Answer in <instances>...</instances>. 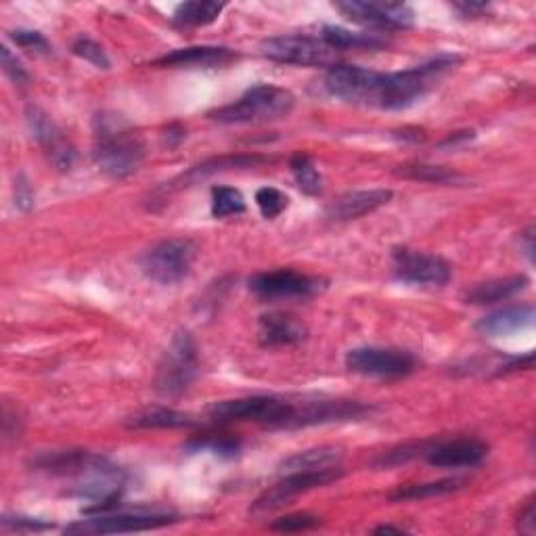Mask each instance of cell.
Masks as SVG:
<instances>
[{"mask_svg": "<svg viewBox=\"0 0 536 536\" xmlns=\"http://www.w3.org/2000/svg\"><path fill=\"white\" fill-rule=\"evenodd\" d=\"M32 467L38 472L72 478V495L91 503V507H84L86 516L120 507L126 474L103 455L88 451H53L38 455L32 461Z\"/></svg>", "mask_w": 536, "mask_h": 536, "instance_id": "cell-1", "label": "cell"}, {"mask_svg": "<svg viewBox=\"0 0 536 536\" xmlns=\"http://www.w3.org/2000/svg\"><path fill=\"white\" fill-rule=\"evenodd\" d=\"M93 160L111 181H124L143 164L145 143L120 116L99 114L95 118Z\"/></svg>", "mask_w": 536, "mask_h": 536, "instance_id": "cell-2", "label": "cell"}, {"mask_svg": "<svg viewBox=\"0 0 536 536\" xmlns=\"http://www.w3.org/2000/svg\"><path fill=\"white\" fill-rule=\"evenodd\" d=\"M457 63H461L459 55L440 53L426 63L411 67V70L384 74L382 95H379L377 107L388 109V111H400V109L413 107L417 101L426 97L434 88V84L446 72L453 70Z\"/></svg>", "mask_w": 536, "mask_h": 536, "instance_id": "cell-3", "label": "cell"}, {"mask_svg": "<svg viewBox=\"0 0 536 536\" xmlns=\"http://www.w3.org/2000/svg\"><path fill=\"white\" fill-rule=\"evenodd\" d=\"M296 97L287 88L275 84H256L237 101L210 111L220 124H266L292 114Z\"/></svg>", "mask_w": 536, "mask_h": 536, "instance_id": "cell-4", "label": "cell"}, {"mask_svg": "<svg viewBox=\"0 0 536 536\" xmlns=\"http://www.w3.org/2000/svg\"><path fill=\"white\" fill-rule=\"evenodd\" d=\"M298 400L283 396H245L233 400H220L208 407V417L214 423H233V421H254L271 428L292 426Z\"/></svg>", "mask_w": 536, "mask_h": 536, "instance_id": "cell-5", "label": "cell"}, {"mask_svg": "<svg viewBox=\"0 0 536 536\" xmlns=\"http://www.w3.org/2000/svg\"><path fill=\"white\" fill-rule=\"evenodd\" d=\"M199 373V352L189 331H178L164 352L155 375V390L160 396L176 398L191 388Z\"/></svg>", "mask_w": 536, "mask_h": 536, "instance_id": "cell-6", "label": "cell"}, {"mask_svg": "<svg viewBox=\"0 0 536 536\" xmlns=\"http://www.w3.org/2000/svg\"><path fill=\"white\" fill-rule=\"evenodd\" d=\"M197 256V245L189 237H170L151 248L139 258V266L147 279L160 285L183 281Z\"/></svg>", "mask_w": 536, "mask_h": 536, "instance_id": "cell-7", "label": "cell"}, {"mask_svg": "<svg viewBox=\"0 0 536 536\" xmlns=\"http://www.w3.org/2000/svg\"><path fill=\"white\" fill-rule=\"evenodd\" d=\"M178 522L174 513L151 509H111L105 513H93L88 520H80L65 528L67 534H126L164 528Z\"/></svg>", "mask_w": 536, "mask_h": 536, "instance_id": "cell-8", "label": "cell"}, {"mask_svg": "<svg viewBox=\"0 0 536 536\" xmlns=\"http://www.w3.org/2000/svg\"><path fill=\"white\" fill-rule=\"evenodd\" d=\"M382 84H384V72H375L367 70V67L348 63L331 65L325 76L327 93L335 99H342L354 105L377 107Z\"/></svg>", "mask_w": 536, "mask_h": 536, "instance_id": "cell-9", "label": "cell"}, {"mask_svg": "<svg viewBox=\"0 0 536 536\" xmlns=\"http://www.w3.org/2000/svg\"><path fill=\"white\" fill-rule=\"evenodd\" d=\"M342 476H344L342 465L329 467V469H315V472H289L275 486L264 490V493L252 503L250 511L254 513V516H264V513H271L287 505L292 499L304 493H310V490L329 486L331 482L340 480Z\"/></svg>", "mask_w": 536, "mask_h": 536, "instance_id": "cell-10", "label": "cell"}, {"mask_svg": "<svg viewBox=\"0 0 536 536\" xmlns=\"http://www.w3.org/2000/svg\"><path fill=\"white\" fill-rule=\"evenodd\" d=\"M346 367L365 377L379 379H398L415 371L417 359L400 348H382V346H361L352 348L346 354Z\"/></svg>", "mask_w": 536, "mask_h": 536, "instance_id": "cell-11", "label": "cell"}, {"mask_svg": "<svg viewBox=\"0 0 536 536\" xmlns=\"http://www.w3.org/2000/svg\"><path fill=\"white\" fill-rule=\"evenodd\" d=\"M392 266L394 277L411 285L442 287L453 277V268L444 258L409 248H396L392 252Z\"/></svg>", "mask_w": 536, "mask_h": 536, "instance_id": "cell-12", "label": "cell"}, {"mask_svg": "<svg viewBox=\"0 0 536 536\" xmlns=\"http://www.w3.org/2000/svg\"><path fill=\"white\" fill-rule=\"evenodd\" d=\"M333 7L346 19L354 21V24L377 32L407 30L415 24V11L405 3H361V0H348V3H335Z\"/></svg>", "mask_w": 536, "mask_h": 536, "instance_id": "cell-13", "label": "cell"}, {"mask_svg": "<svg viewBox=\"0 0 536 536\" xmlns=\"http://www.w3.org/2000/svg\"><path fill=\"white\" fill-rule=\"evenodd\" d=\"M260 49L268 59L300 67H321L333 59V49L321 38L310 36H275L264 40Z\"/></svg>", "mask_w": 536, "mask_h": 536, "instance_id": "cell-14", "label": "cell"}, {"mask_svg": "<svg viewBox=\"0 0 536 536\" xmlns=\"http://www.w3.org/2000/svg\"><path fill=\"white\" fill-rule=\"evenodd\" d=\"M250 289L260 300H304L319 294L323 281L298 271H289V268H281V271L254 275L250 279Z\"/></svg>", "mask_w": 536, "mask_h": 536, "instance_id": "cell-15", "label": "cell"}, {"mask_svg": "<svg viewBox=\"0 0 536 536\" xmlns=\"http://www.w3.org/2000/svg\"><path fill=\"white\" fill-rule=\"evenodd\" d=\"M371 413V407L359 400H333V398H302L296 405V413L292 419L294 428H308V426H323V423L333 421H350L361 419Z\"/></svg>", "mask_w": 536, "mask_h": 536, "instance_id": "cell-16", "label": "cell"}, {"mask_svg": "<svg viewBox=\"0 0 536 536\" xmlns=\"http://www.w3.org/2000/svg\"><path fill=\"white\" fill-rule=\"evenodd\" d=\"M26 122L30 126L32 137L38 141V145L42 147L44 155H47L53 168L59 172H70L76 164L78 153L74 145L65 139L61 128L47 114H44L40 107H34V105L26 109Z\"/></svg>", "mask_w": 536, "mask_h": 536, "instance_id": "cell-17", "label": "cell"}, {"mask_svg": "<svg viewBox=\"0 0 536 536\" xmlns=\"http://www.w3.org/2000/svg\"><path fill=\"white\" fill-rule=\"evenodd\" d=\"M488 455V444L478 438H457L449 442H432L426 451V461L440 469L476 467Z\"/></svg>", "mask_w": 536, "mask_h": 536, "instance_id": "cell-18", "label": "cell"}, {"mask_svg": "<svg viewBox=\"0 0 536 536\" xmlns=\"http://www.w3.org/2000/svg\"><path fill=\"white\" fill-rule=\"evenodd\" d=\"M392 191L390 189H365V191H348L344 195H340L338 199H333L331 204L327 206L325 214L327 218L335 220V222H348V220H356L361 216H367L371 212H375L377 208L386 206L388 201L392 199Z\"/></svg>", "mask_w": 536, "mask_h": 536, "instance_id": "cell-19", "label": "cell"}, {"mask_svg": "<svg viewBox=\"0 0 536 536\" xmlns=\"http://www.w3.org/2000/svg\"><path fill=\"white\" fill-rule=\"evenodd\" d=\"M308 327L292 315L285 312H268L260 317L258 323V340L264 348L279 346H296L306 340Z\"/></svg>", "mask_w": 536, "mask_h": 536, "instance_id": "cell-20", "label": "cell"}, {"mask_svg": "<svg viewBox=\"0 0 536 536\" xmlns=\"http://www.w3.org/2000/svg\"><path fill=\"white\" fill-rule=\"evenodd\" d=\"M534 306L532 304H518L507 306L501 310L490 312L484 319L478 321L476 329L482 331L490 338H503V335H511L516 331H522L534 323Z\"/></svg>", "mask_w": 536, "mask_h": 536, "instance_id": "cell-21", "label": "cell"}, {"mask_svg": "<svg viewBox=\"0 0 536 536\" xmlns=\"http://www.w3.org/2000/svg\"><path fill=\"white\" fill-rule=\"evenodd\" d=\"M237 59V53L227 47H189L176 49L153 63L160 67H222Z\"/></svg>", "mask_w": 536, "mask_h": 536, "instance_id": "cell-22", "label": "cell"}, {"mask_svg": "<svg viewBox=\"0 0 536 536\" xmlns=\"http://www.w3.org/2000/svg\"><path fill=\"white\" fill-rule=\"evenodd\" d=\"M528 285H530V279L526 275H511L503 279L484 281V283H478L474 289H469L465 300L467 304H476V306L497 304V302H505L513 296H518Z\"/></svg>", "mask_w": 536, "mask_h": 536, "instance_id": "cell-23", "label": "cell"}, {"mask_svg": "<svg viewBox=\"0 0 536 536\" xmlns=\"http://www.w3.org/2000/svg\"><path fill=\"white\" fill-rule=\"evenodd\" d=\"M321 40L333 51H377L388 47V40L379 34L352 32L342 26H325Z\"/></svg>", "mask_w": 536, "mask_h": 536, "instance_id": "cell-24", "label": "cell"}, {"mask_svg": "<svg viewBox=\"0 0 536 536\" xmlns=\"http://www.w3.org/2000/svg\"><path fill=\"white\" fill-rule=\"evenodd\" d=\"M271 162V158H266V155H258V153H233V155H220V158H212L206 160L204 164H199L195 168H191L187 174H183L181 181L183 183H197L201 178H208L216 172H225V170H237V168H256L260 164Z\"/></svg>", "mask_w": 536, "mask_h": 536, "instance_id": "cell-25", "label": "cell"}, {"mask_svg": "<svg viewBox=\"0 0 536 536\" xmlns=\"http://www.w3.org/2000/svg\"><path fill=\"white\" fill-rule=\"evenodd\" d=\"M344 459L342 449L338 446H317V449H308L287 457L279 467L281 472H315V469H329L340 467Z\"/></svg>", "mask_w": 536, "mask_h": 536, "instance_id": "cell-26", "label": "cell"}, {"mask_svg": "<svg viewBox=\"0 0 536 536\" xmlns=\"http://www.w3.org/2000/svg\"><path fill=\"white\" fill-rule=\"evenodd\" d=\"M126 426L134 430H174V428H191L195 426V421L187 413L166 407H155L128 417Z\"/></svg>", "mask_w": 536, "mask_h": 536, "instance_id": "cell-27", "label": "cell"}, {"mask_svg": "<svg viewBox=\"0 0 536 536\" xmlns=\"http://www.w3.org/2000/svg\"><path fill=\"white\" fill-rule=\"evenodd\" d=\"M225 9H227L225 3H214V0H193V3H183L174 9L172 24L178 28L210 26Z\"/></svg>", "mask_w": 536, "mask_h": 536, "instance_id": "cell-28", "label": "cell"}, {"mask_svg": "<svg viewBox=\"0 0 536 536\" xmlns=\"http://www.w3.org/2000/svg\"><path fill=\"white\" fill-rule=\"evenodd\" d=\"M465 486V480L461 478H444L436 482H421V484H407L396 488L390 495L392 503H402V501H426L434 497H446L453 495L457 490Z\"/></svg>", "mask_w": 536, "mask_h": 536, "instance_id": "cell-29", "label": "cell"}, {"mask_svg": "<svg viewBox=\"0 0 536 536\" xmlns=\"http://www.w3.org/2000/svg\"><path fill=\"white\" fill-rule=\"evenodd\" d=\"M189 453H210L218 459H235L241 453V440L231 434H204L185 444Z\"/></svg>", "mask_w": 536, "mask_h": 536, "instance_id": "cell-30", "label": "cell"}, {"mask_svg": "<svg viewBox=\"0 0 536 536\" xmlns=\"http://www.w3.org/2000/svg\"><path fill=\"white\" fill-rule=\"evenodd\" d=\"M396 174L402 178H409V181L430 183V185H457L463 181V176L457 174L455 170L432 164H405L398 166Z\"/></svg>", "mask_w": 536, "mask_h": 536, "instance_id": "cell-31", "label": "cell"}, {"mask_svg": "<svg viewBox=\"0 0 536 536\" xmlns=\"http://www.w3.org/2000/svg\"><path fill=\"white\" fill-rule=\"evenodd\" d=\"M289 168L294 172L296 183L302 193L306 195H321L323 193V176L317 170L315 162L308 153H296L292 160H289Z\"/></svg>", "mask_w": 536, "mask_h": 536, "instance_id": "cell-32", "label": "cell"}, {"mask_svg": "<svg viewBox=\"0 0 536 536\" xmlns=\"http://www.w3.org/2000/svg\"><path fill=\"white\" fill-rule=\"evenodd\" d=\"M245 212V197L233 187H214L212 189V216L227 218Z\"/></svg>", "mask_w": 536, "mask_h": 536, "instance_id": "cell-33", "label": "cell"}, {"mask_svg": "<svg viewBox=\"0 0 536 536\" xmlns=\"http://www.w3.org/2000/svg\"><path fill=\"white\" fill-rule=\"evenodd\" d=\"M256 204L266 220H275L287 210L289 197L277 187H262L256 191Z\"/></svg>", "mask_w": 536, "mask_h": 536, "instance_id": "cell-34", "label": "cell"}, {"mask_svg": "<svg viewBox=\"0 0 536 536\" xmlns=\"http://www.w3.org/2000/svg\"><path fill=\"white\" fill-rule=\"evenodd\" d=\"M72 51H74L76 57H80V59H84L88 63H93L97 70H109V67H111V61H109L107 53L103 51L101 44L91 40V38H86V36L78 38L72 44Z\"/></svg>", "mask_w": 536, "mask_h": 536, "instance_id": "cell-35", "label": "cell"}, {"mask_svg": "<svg viewBox=\"0 0 536 536\" xmlns=\"http://www.w3.org/2000/svg\"><path fill=\"white\" fill-rule=\"evenodd\" d=\"M11 40L17 44V47L21 49H28L32 53H42V55H49L53 51L51 42L44 38L40 32L36 30H15L9 34Z\"/></svg>", "mask_w": 536, "mask_h": 536, "instance_id": "cell-36", "label": "cell"}, {"mask_svg": "<svg viewBox=\"0 0 536 536\" xmlns=\"http://www.w3.org/2000/svg\"><path fill=\"white\" fill-rule=\"evenodd\" d=\"M321 524V520L312 513H292V516L279 518L271 524L273 530L277 532H302V530H312Z\"/></svg>", "mask_w": 536, "mask_h": 536, "instance_id": "cell-37", "label": "cell"}, {"mask_svg": "<svg viewBox=\"0 0 536 536\" xmlns=\"http://www.w3.org/2000/svg\"><path fill=\"white\" fill-rule=\"evenodd\" d=\"M0 61H3V72L7 74V78L17 84V86H26L30 82V74L24 67V63H21L17 59V55L11 53L9 47H3L0 49Z\"/></svg>", "mask_w": 536, "mask_h": 536, "instance_id": "cell-38", "label": "cell"}, {"mask_svg": "<svg viewBox=\"0 0 536 536\" xmlns=\"http://www.w3.org/2000/svg\"><path fill=\"white\" fill-rule=\"evenodd\" d=\"M0 526L7 532H44L51 530L53 524L38 520V518H26V516H3Z\"/></svg>", "mask_w": 536, "mask_h": 536, "instance_id": "cell-39", "label": "cell"}, {"mask_svg": "<svg viewBox=\"0 0 536 536\" xmlns=\"http://www.w3.org/2000/svg\"><path fill=\"white\" fill-rule=\"evenodd\" d=\"M15 206L24 212H28L34 206V191L24 174H19L15 181Z\"/></svg>", "mask_w": 536, "mask_h": 536, "instance_id": "cell-40", "label": "cell"}, {"mask_svg": "<svg viewBox=\"0 0 536 536\" xmlns=\"http://www.w3.org/2000/svg\"><path fill=\"white\" fill-rule=\"evenodd\" d=\"M518 526H520L522 532H526V534H534V530H536V507H534V499H530V501L526 503V507L520 511Z\"/></svg>", "mask_w": 536, "mask_h": 536, "instance_id": "cell-41", "label": "cell"}, {"mask_svg": "<svg viewBox=\"0 0 536 536\" xmlns=\"http://www.w3.org/2000/svg\"><path fill=\"white\" fill-rule=\"evenodd\" d=\"M532 363H534V354L528 352L526 356H516V359H511L509 363L501 365L497 375H503V373H513V371H520V369H532Z\"/></svg>", "mask_w": 536, "mask_h": 536, "instance_id": "cell-42", "label": "cell"}, {"mask_svg": "<svg viewBox=\"0 0 536 536\" xmlns=\"http://www.w3.org/2000/svg\"><path fill=\"white\" fill-rule=\"evenodd\" d=\"M453 9L465 19H469V17L476 19V17H482L490 7L486 3H455Z\"/></svg>", "mask_w": 536, "mask_h": 536, "instance_id": "cell-43", "label": "cell"}, {"mask_svg": "<svg viewBox=\"0 0 536 536\" xmlns=\"http://www.w3.org/2000/svg\"><path fill=\"white\" fill-rule=\"evenodd\" d=\"M524 248H526V256L532 260L534 258V227H528L522 235H520Z\"/></svg>", "mask_w": 536, "mask_h": 536, "instance_id": "cell-44", "label": "cell"}, {"mask_svg": "<svg viewBox=\"0 0 536 536\" xmlns=\"http://www.w3.org/2000/svg\"><path fill=\"white\" fill-rule=\"evenodd\" d=\"M185 139V130L181 128V126H172L170 130H168V145L170 147H174L176 143H181Z\"/></svg>", "mask_w": 536, "mask_h": 536, "instance_id": "cell-45", "label": "cell"}, {"mask_svg": "<svg viewBox=\"0 0 536 536\" xmlns=\"http://www.w3.org/2000/svg\"><path fill=\"white\" fill-rule=\"evenodd\" d=\"M373 532H375V534H402V532H409V530H407V528H402V526L384 524V526H377Z\"/></svg>", "mask_w": 536, "mask_h": 536, "instance_id": "cell-46", "label": "cell"}]
</instances>
